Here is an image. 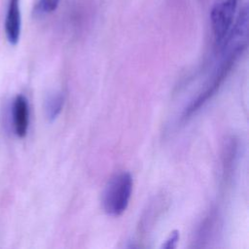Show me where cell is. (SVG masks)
Wrapping results in <instances>:
<instances>
[{
  "label": "cell",
  "instance_id": "cell-1",
  "mask_svg": "<svg viewBox=\"0 0 249 249\" xmlns=\"http://www.w3.org/2000/svg\"><path fill=\"white\" fill-rule=\"evenodd\" d=\"M132 177L128 172L114 175L103 192V208L110 216H120L127 208L132 193Z\"/></svg>",
  "mask_w": 249,
  "mask_h": 249
},
{
  "label": "cell",
  "instance_id": "cell-2",
  "mask_svg": "<svg viewBox=\"0 0 249 249\" xmlns=\"http://www.w3.org/2000/svg\"><path fill=\"white\" fill-rule=\"evenodd\" d=\"M237 0H221L211 11V23L217 43L223 42L231 30Z\"/></svg>",
  "mask_w": 249,
  "mask_h": 249
},
{
  "label": "cell",
  "instance_id": "cell-3",
  "mask_svg": "<svg viewBox=\"0 0 249 249\" xmlns=\"http://www.w3.org/2000/svg\"><path fill=\"white\" fill-rule=\"evenodd\" d=\"M5 30L8 41L12 45H16L18 42L20 34V9H19V0H10L6 22Z\"/></svg>",
  "mask_w": 249,
  "mask_h": 249
},
{
  "label": "cell",
  "instance_id": "cell-4",
  "mask_svg": "<svg viewBox=\"0 0 249 249\" xmlns=\"http://www.w3.org/2000/svg\"><path fill=\"white\" fill-rule=\"evenodd\" d=\"M15 131L18 137H24L27 133L29 123V110L26 98L23 95H18L13 108Z\"/></svg>",
  "mask_w": 249,
  "mask_h": 249
},
{
  "label": "cell",
  "instance_id": "cell-5",
  "mask_svg": "<svg viewBox=\"0 0 249 249\" xmlns=\"http://www.w3.org/2000/svg\"><path fill=\"white\" fill-rule=\"evenodd\" d=\"M64 104V96L61 92L51 94L46 101V115L52 122L54 121L60 114Z\"/></svg>",
  "mask_w": 249,
  "mask_h": 249
},
{
  "label": "cell",
  "instance_id": "cell-6",
  "mask_svg": "<svg viewBox=\"0 0 249 249\" xmlns=\"http://www.w3.org/2000/svg\"><path fill=\"white\" fill-rule=\"evenodd\" d=\"M58 2L59 0H40L38 8L43 13H51L56 9Z\"/></svg>",
  "mask_w": 249,
  "mask_h": 249
},
{
  "label": "cell",
  "instance_id": "cell-7",
  "mask_svg": "<svg viewBox=\"0 0 249 249\" xmlns=\"http://www.w3.org/2000/svg\"><path fill=\"white\" fill-rule=\"evenodd\" d=\"M179 231H173L168 238L164 241V243H162L161 245V248H164V249H173L177 246V243H178V240H179Z\"/></svg>",
  "mask_w": 249,
  "mask_h": 249
}]
</instances>
